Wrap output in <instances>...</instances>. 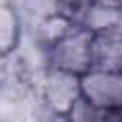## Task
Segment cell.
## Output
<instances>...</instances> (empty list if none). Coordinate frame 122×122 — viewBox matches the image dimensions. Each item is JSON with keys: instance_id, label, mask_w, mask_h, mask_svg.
I'll use <instances>...</instances> for the list:
<instances>
[{"instance_id": "obj_1", "label": "cell", "mask_w": 122, "mask_h": 122, "mask_svg": "<svg viewBox=\"0 0 122 122\" xmlns=\"http://www.w3.org/2000/svg\"><path fill=\"white\" fill-rule=\"evenodd\" d=\"M81 101L89 103L101 117H122V70L91 67L79 74Z\"/></svg>"}, {"instance_id": "obj_2", "label": "cell", "mask_w": 122, "mask_h": 122, "mask_svg": "<svg viewBox=\"0 0 122 122\" xmlns=\"http://www.w3.org/2000/svg\"><path fill=\"white\" fill-rule=\"evenodd\" d=\"M93 31L84 29L81 24H74L65 36H60L53 46L46 48V67L65 70L72 74H84L93 67Z\"/></svg>"}, {"instance_id": "obj_3", "label": "cell", "mask_w": 122, "mask_h": 122, "mask_svg": "<svg viewBox=\"0 0 122 122\" xmlns=\"http://www.w3.org/2000/svg\"><path fill=\"white\" fill-rule=\"evenodd\" d=\"M38 98L53 110V115L70 117L74 105L81 101L79 74L55 67H43V72L38 74Z\"/></svg>"}, {"instance_id": "obj_4", "label": "cell", "mask_w": 122, "mask_h": 122, "mask_svg": "<svg viewBox=\"0 0 122 122\" xmlns=\"http://www.w3.org/2000/svg\"><path fill=\"white\" fill-rule=\"evenodd\" d=\"M22 17L17 7L0 0V60H7L22 46Z\"/></svg>"}, {"instance_id": "obj_5", "label": "cell", "mask_w": 122, "mask_h": 122, "mask_svg": "<svg viewBox=\"0 0 122 122\" xmlns=\"http://www.w3.org/2000/svg\"><path fill=\"white\" fill-rule=\"evenodd\" d=\"M24 12H29L34 19H43L50 15H57V0H19Z\"/></svg>"}, {"instance_id": "obj_6", "label": "cell", "mask_w": 122, "mask_h": 122, "mask_svg": "<svg viewBox=\"0 0 122 122\" xmlns=\"http://www.w3.org/2000/svg\"><path fill=\"white\" fill-rule=\"evenodd\" d=\"M98 3H105V5H112V7H120L122 10V0H98Z\"/></svg>"}]
</instances>
